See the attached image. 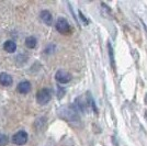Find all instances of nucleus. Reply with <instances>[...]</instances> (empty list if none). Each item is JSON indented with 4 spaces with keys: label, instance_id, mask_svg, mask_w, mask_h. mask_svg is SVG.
<instances>
[{
    "label": "nucleus",
    "instance_id": "39448f33",
    "mask_svg": "<svg viewBox=\"0 0 147 146\" xmlns=\"http://www.w3.org/2000/svg\"><path fill=\"white\" fill-rule=\"evenodd\" d=\"M12 142L17 145H24L28 142V134L24 131H19L12 137Z\"/></svg>",
    "mask_w": 147,
    "mask_h": 146
},
{
    "label": "nucleus",
    "instance_id": "1a4fd4ad",
    "mask_svg": "<svg viewBox=\"0 0 147 146\" xmlns=\"http://www.w3.org/2000/svg\"><path fill=\"white\" fill-rule=\"evenodd\" d=\"M41 20L43 21L45 24L47 25H51L52 24V22H53V17H52V14H51V12L49 11H47V10H43L42 12H41Z\"/></svg>",
    "mask_w": 147,
    "mask_h": 146
},
{
    "label": "nucleus",
    "instance_id": "423d86ee",
    "mask_svg": "<svg viewBox=\"0 0 147 146\" xmlns=\"http://www.w3.org/2000/svg\"><path fill=\"white\" fill-rule=\"evenodd\" d=\"M76 104H77V108H76V109L80 110L81 112H87V109L89 108L88 100L84 99L82 96L79 97V98H77V100H76Z\"/></svg>",
    "mask_w": 147,
    "mask_h": 146
},
{
    "label": "nucleus",
    "instance_id": "6e6552de",
    "mask_svg": "<svg viewBox=\"0 0 147 146\" xmlns=\"http://www.w3.org/2000/svg\"><path fill=\"white\" fill-rule=\"evenodd\" d=\"M31 89H32V86H31L30 81H22L18 85V91L20 93H23V95L29 93Z\"/></svg>",
    "mask_w": 147,
    "mask_h": 146
},
{
    "label": "nucleus",
    "instance_id": "f257e3e1",
    "mask_svg": "<svg viewBox=\"0 0 147 146\" xmlns=\"http://www.w3.org/2000/svg\"><path fill=\"white\" fill-rule=\"evenodd\" d=\"M58 114L61 119L66 120L68 122H71V123H76V122H79V114H78V111L76 109V107L74 105H64L61 107V109L58 110Z\"/></svg>",
    "mask_w": 147,
    "mask_h": 146
},
{
    "label": "nucleus",
    "instance_id": "ddd939ff",
    "mask_svg": "<svg viewBox=\"0 0 147 146\" xmlns=\"http://www.w3.org/2000/svg\"><path fill=\"white\" fill-rule=\"evenodd\" d=\"M9 143V139L5 134L0 133V146H6Z\"/></svg>",
    "mask_w": 147,
    "mask_h": 146
},
{
    "label": "nucleus",
    "instance_id": "f8f14e48",
    "mask_svg": "<svg viewBox=\"0 0 147 146\" xmlns=\"http://www.w3.org/2000/svg\"><path fill=\"white\" fill-rule=\"evenodd\" d=\"M108 51H109V56H110V62L111 65L113 67V69H115V62H114V55H113V49L111 43H108Z\"/></svg>",
    "mask_w": 147,
    "mask_h": 146
},
{
    "label": "nucleus",
    "instance_id": "7ed1b4c3",
    "mask_svg": "<svg viewBox=\"0 0 147 146\" xmlns=\"http://www.w3.org/2000/svg\"><path fill=\"white\" fill-rule=\"evenodd\" d=\"M56 30L58 31L61 34H69L70 31H71V28H70V24L68 23V21L65 18H58L57 21H56L55 24Z\"/></svg>",
    "mask_w": 147,
    "mask_h": 146
},
{
    "label": "nucleus",
    "instance_id": "0eeeda50",
    "mask_svg": "<svg viewBox=\"0 0 147 146\" xmlns=\"http://www.w3.org/2000/svg\"><path fill=\"white\" fill-rule=\"evenodd\" d=\"M13 82L12 77L10 75H8L6 73H1L0 74V85L8 87V86H11Z\"/></svg>",
    "mask_w": 147,
    "mask_h": 146
},
{
    "label": "nucleus",
    "instance_id": "9d476101",
    "mask_svg": "<svg viewBox=\"0 0 147 146\" xmlns=\"http://www.w3.org/2000/svg\"><path fill=\"white\" fill-rule=\"evenodd\" d=\"M3 49L6 52L8 53H14L16 52V49H17V44L11 41V40H9V41H6L5 44H3Z\"/></svg>",
    "mask_w": 147,
    "mask_h": 146
},
{
    "label": "nucleus",
    "instance_id": "dca6fc26",
    "mask_svg": "<svg viewBox=\"0 0 147 146\" xmlns=\"http://www.w3.org/2000/svg\"><path fill=\"white\" fill-rule=\"evenodd\" d=\"M146 119H147V114H146Z\"/></svg>",
    "mask_w": 147,
    "mask_h": 146
},
{
    "label": "nucleus",
    "instance_id": "f03ea898",
    "mask_svg": "<svg viewBox=\"0 0 147 146\" xmlns=\"http://www.w3.org/2000/svg\"><path fill=\"white\" fill-rule=\"evenodd\" d=\"M51 99H52V91L49 88H44V89H42V90H40V91L37 92L36 100L40 104L44 105V104L49 103V101H51Z\"/></svg>",
    "mask_w": 147,
    "mask_h": 146
},
{
    "label": "nucleus",
    "instance_id": "20e7f679",
    "mask_svg": "<svg viewBox=\"0 0 147 146\" xmlns=\"http://www.w3.org/2000/svg\"><path fill=\"white\" fill-rule=\"evenodd\" d=\"M55 79L59 84H67V82H69L71 80V75L68 73V72H66V70L59 69L55 74Z\"/></svg>",
    "mask_w": 147,
    "mask_h": 146
},
{
    "label": "nucleus",
    "instance_id": "4468645a",
    "mask_svg": "<svg viewBox=\"0 0 147 146\" xmlns=\"http://www.w3.org/2000/svg\"><path fill=\"white\" fill-rule=\"evenodd\" d=\"M79 17H80V19H81V21H84V23L85 24H89V20H87L86 19V17L84 16V13L81 12V11H79Z\"/></svg>",
    "mask_w": 147,
    "mask_h": 146
},
{
    "label": "nucleus",
    "instance_id": "2eb2a0df",
    "mask_svg": "<svg viewBox=\"0 0 147 146\" xmlns=\"http://www.w3.org/2000/svg\"><path fill=\"white\" fill-rule=\"evenodd\" d=\"M57 89H58V98H63V95L65 93V90L61 89V87H57Z\"/></svg>",
    "mask_w": 147,
    "mask_h": 146
},
{
    "label": "nucleus",
    "instance_id": "9b49d317",
    "mask_svg": "<svg viewBox=\"0 0 147 146\" xmlns=\"http://www.w3.org/2000/svg\"><path fill=\"white\" fill-rule=\"evenodd\" d=\"M36 44H37V41L34 36H29L25 39V46L29 47V49H35L36 47Z\"/></svg>",
    "mask_w": 147,
    "mask_h": 146
}]
</instances>
